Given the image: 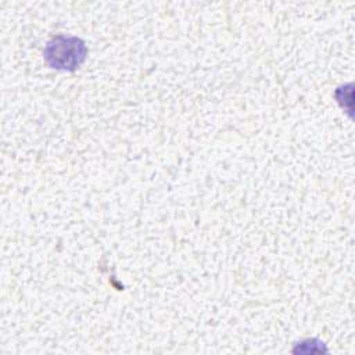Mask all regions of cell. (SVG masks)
Listing matches in <instances>:
<instances>
[{
	"instance_id": "obj_1",
	"label": "cell",
	"mask_w": 355,
	"mask_h": 355,
	"mask_svg": "<svg viewBox=\"0 0 355 355\" xmlns=\"http://www.w3.org/2000/svg\"><path fill=\"white\" fill-rule=\"evenodd\" d=\"M86 53L87 49L82 39L65 35L53 37L43 51L46 62L51 68L61 71H75L79 68L86 58Z\"/></svg>"
}]
</instances>
